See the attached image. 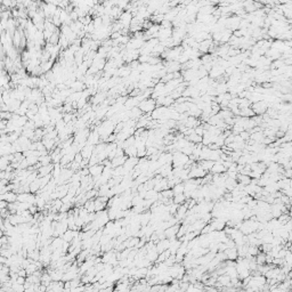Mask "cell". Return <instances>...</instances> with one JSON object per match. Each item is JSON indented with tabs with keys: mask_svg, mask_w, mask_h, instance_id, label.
Returning <instances> with one entry per match:
<instances>
[{
	"mask_svg": "<svg viewBox=\"0 0 292 292\" xmlns=\"http://www.w3.org/2000/svg\"><path fill=\"white\" fill-rule=\"evenodd\" d=\"M156 101H154L153 98H146V99H143L140 103L138 104V107L143 111V113H146V114H151L153 112L155 107H156Z\"/></svg>",
	"mask_w": 292,
	"mask_h": 292,
	"instance_id": "obj_1",
	"label": "cell"
},
{
	"mask_svg": "<svg viewBox=\"0 0 292 292\" xmlns=\"http://www.w3.org/2000/svg\"><path fill=\"white\" fill-rule=\"evenodd\" d=\"M269 107V105L267 103V101L262 99V101L256 102V103H252V110L255 112L256 115H262L267 112V110Z\"/></svg>",
	"mask_w": 292,
	"mask_h": 292,
	"instance_id": "obj_2",
	"label": "cell"
},
{
	"mask_svg": "<svg viewBox=\"0 0 292 292\" xmlns=\"http://www.w3.org/2000/svg\"><path fill=\"white\" fill-rule=\"evenodd\" d=\"M179 227H180L179 224H175V225H172V226H170V227H168V228L165 231V236H167L168 239H175V237H177Z\"/></svg>",
	"mask_w": 292,
	"mask_h": 292,
	"instance_id": "obj_3",
	"label": "cell"
},
{
	"mask_svg": "<svg viewBox=\"0 0 292 292\" xmlns=\"http://www.w3.org/2000/svg\"><path fill=\"white\" fill-rule=\"evenodd\" d=\"M227 171V168L224 165V163L220 161V160H218V161H215V165L214 167H212V169H211V172L214 173V175H220V173H224V172Z\"/></svg>",
	"mask_w": 292,
	"mask_h": 292,
	"instance_id": "obj_4",
	"label": "cell"
},
{
	"mask_svg": "<svg viewBox=\"0 0 292 292\" xmlns=\"http://www.w3.org/2000/svg\"><path fill=\"white\" fill-rule=\"evenodd\" d=\"M99 142H101V135H99L97 129H95V130H93L89 134V137L87 139V143H88V144H91V145H97Z\"/></svg>",
	"mask_w": 292,
	"mask_h": 292,
	"instance_id": "obj_5",
	"label": "cell"
},
{
	"mask_svg": "<svg viewBox=\"0 0 292 292\" xmlns=\"http://www.w3.org/2000/svg\"><path fill=\"white\" fill-rule=\"evenodd\" d=\"M89 168V172L90 175L93 177H98L101 176L102 173H103V170H104V165L103 163H101V165H90V167H88Z\"/></svg>",
	"mask_w": 292,
	"mask_h": 292,
	"instance_id": "obj_6",
	"label": "cell"
},
{
	"mask_svg": "<svg viewBox=\"0 0 292 292\" xmlns=\"http://www.w3.org/2000/svg\"><path fill=\"white\" fill-rule=\"evenodd\" d=\"M169 247H170V239L165 237L163 240H159L156 243V249L159 251V253L163 252L165 250H168Z\"/></svg>",
	"mask_w": 292,
	"mask_h": 292,
	"instance_id": "obj_7",
	"label": "cell"
},
{
	"mask_svg": "<svg viewBox=\"0 0 292 292\" xmlns=\"http://www.w3.org/2000/svg\"><path fill=\"white\" fill-rule=\"evenodd\" d=\"M0 198H1V200H5V201H7L8 203L16 202V201H17V193L14 191H9V192H7V193H5V194H1Z\"/></svg>",
	"mask_w": 292,
	"mask_h": 292,
	"instance_id": "obj_8",
	"label": "cell"
},
{
	"mask_svg": "<svg viewBox=\"0 0 292 292\" xmlns=\"http://www.w3.org/2000/svg\"><path fill=\"white\" fill-rule=\"evenodd\" d=\"M183 124H185L187 128H196L198 126H200L201 124V122L198 120V118H195V116H188L186 120L184 121V122H181ZM179 123V124H181Z\"/></svg>",
	"mask_w": 292,
	"mask_h": 292,
	"instance_id": "obj_9",
	"label": "cell"
},
{
	"mask_svg": "<svg viewBox=\"0 0 292 292\" xmlns=\"http://www.w3.org/2000/svg\"><path fill=\"white\" fill-rule=\"evenodd\" d=\"M187 211H188V206H186L185 203L180 204V206H178V210H177V212H176V218L178 219V220H180V219H185L186 215H187Z\"/></svg>",
	"mask_w": 292,
	"mask_h": 292,
	"instance_id": "obj_10",
	"label": "cell"
},
{
	"mask_svg": "<svg viewBox=\"0 0 292 292\" xmlns=\"http://www.w3.org/2000/svg\"><path fill=\"white\" fill-rule=\"evenodd\" d=\"M180 245H181V241L180 240H177L176 237H175V239H170V247H169V250L171 252V255H176Z\"/></svg>",
	"mask_w": 292,
	"mask_h": 292,
	"instance_id": "obj_11",
	"label": "cell"
},
{
	"mask_svg": "<svg viewBox=\"0 0 292 292\" xmlns=\"http://www.w3.org/2000/svg\"><path fill=\"white\" fill-rule=\"evenodd\" d=\"M225 252H226V255H227V259H229V260H235L239 258V252H237V249L235 248H227L226 250H225Z\"/></svg>",
	"mask_w": 292,
	"mask_h": 292,
	"instance_id": "obj_12",
	"label": "cell"
},
{
	"mask_svg": "<svg viewBox=\"0 0 292 292\" xmlns=\"http://www.w3.org/2000/svg\"><path fill=\"white\" fill-rule=\"evenodd\" d=\"M40 190H41V181H40V177H38V178H35V179L30 184V191L31 193H35V194H37Z\"/></svg>",
	"mask_w": 292,
	"mask_h": 292,
	"instance_id": "obj_13",
	"label": "cell"
},
{
	"mask_svg": "<svg viewBox=\"0 0 292 292\" xmlns=\"http://www.w3.org/2000/svg\"><path fill=\"white\" fill-rule=\"evenodd\" d=\"M52 169H54V165H41L40 168L38 169L39 171V177L46 176V175H49L52 172Z\"/></svg>",
	"mask_w": 292,
	"mask_h": 292,
	"instance_id": "obj_14",
	"label": "cell"
},
{
	"mask_svg": "<svg viewBox=\"0 0 292 292\" xmlns=\"http://www.w3.org/2000/svg\"><path fill=\"white\" fill-rule=\"evenodd\" d=\"M237 180H239V183L243 184V185H249V184L251 183V180H252V178H251L249 175H244V173H239L237 175Z\"/></svg>",
	"mask_w": 292,
	"mask_h": 292,
	"instance_id": "obj_15",
	"label": "cell"
},
{
	"mask_svg": "<svg viewBox=\"0 0 292 292\" xmlns=\"http://www.w3.org/2000/svg\"><path fill=\"white\" fill-rule=\"evenodd\" d=\"M214 165H215V161H212V160H201V163H200V165L208 172L211 171Z\"/></svg>",
	"mask_w": 292,
	"mask_h": 292,
	"instance_id": "obj_16",
	"label": "cell"
},
{
	"mask_svg": "<svg viewBox=\"0 0 292 292\" xmlns=\"http://www.w3.org/2000/svg\"><path fill=\"white\" fill-rule=\"evenodd\" d=\"M240 115L241 116H245V118H252L255 116V112L252 107H245V109H240Z\"/></svg>",
	"mask_w": 292,
	"mask_h": 292,
	"instance_id": "obj_17",
	"label": "cell"
},
{
	"mask_svg": "<svg viewBox=\"0 0 292 292\" xmlns=\"http://www.w3.org/2000/svg\"><path fill=\"white\" fill-rule=\"evenodd\" d=\"M186 138H187L190 142L194 143V144H200V143H202V136H200V135H198V134H195V130H194V132H193L192 135L187 136Z\"/></svg>",
	"mask_w": 292,
	"mask_h": 292,
	"instance_id": "obj_18",
	"label": "cell"
},
{
	"mask_svg": "<svg viewBox=\"0 0 292 292\" xmlns=\"http://www.w3.org/2000/svg\"><path fill=\"white\" fill-rule=\"evenodd\" d=\"M172 191H173V194H183L185 192V184L184 183H178L176 184L173 187H172Z\"/></svg>",
	"mask_w": 292,
	"mask_h": 292,
	"instance_id": "obj_19",
	"label": "cell"
},
{
	"mask_svg": "<svg viewBox=\"0 0 292 292\" xmlns=\"http://www.w3.org/2000/svg\"><path fill=\"white\" fill-rule=\"evenodd\" d=\"M256 261L258 265H265L266 264V253L264 251H259V253L256 256Z\"/></svg>",
	"mask_w": 292,
	"mask_h": 292,
	"instance_id": "obj_20",
	"label": "cell"
},
{
	"mask_svg": "<svg viewBox=\"0 0 292 292\" xmlns=\"http://www.w3.org/2000/svg\"><path fill=\"white\" fill-rule=\"evenodd\" d=\"M137 152H138V150H137V147H136L135 145L129 146L127 148H124V153H126V155H128V156H137Z\"/></svg>",
	"mask_w": 292,
	"mask_h": 292,
	"instance_id": "obj_21",
	"label": "cell"
},
{
	"mask_svg": "<svg viewBox=\"0 0 292 292\" xmlns=\"http://www.w3.org/2000/svg\"><path fill=\"white\" fill-rule=\"evenodd\" d=\"M52 155H44V156L39 157V163H40L41 165H52Z\"/></svg>",
	"mask_w": 292,
	"mask_h": 292,
	"instance_id": "obj_22",
	"label": "cell"
},
{
	"mask_svg": "<svg viewBox=\"0 0 292 292\" xmlns=\"http://www.w3.org/2000/svg\"><path fill=\"white\" fill-rule=\"evenodd\" d=\"M259 251H260V248H259L258 245H251V244H249V248H248V255L252 256V257H256V256L259 253Z\"/></svg>",
	"mask_w": 292,
	"mask_h": 292,
	"instance_id": "obj_23",
	"label": "cell"
},
{
	"mask_svg": "<svg viewBox=\"0 0 292 292\" xmlns=\"http://www.w3.org/2000/svg\"><path fill=\"white\" fill-rule=\"evenodd\" d=\"M185 201H186V196H185V194H177L173 196V202L177 203V204H183V203H185Z\"/></svg>",
	"mask_w": 292,
	"mask_h": 292,
	"instance_id": "obj_24",
	"label": "cell"
},
{
	"mask_svg": "<svg viewBox=\"0 0 292 292\" xmlns=\"http://www.w3.org/2000/svg\"><path fill=\"white\" fill-rule=\"evenodd\" d=\"M11 288H13V291H14V292H23V291H25V286H24V284H19V283H17V282H14Z\"/></svg>",
	"mask_w": 292,
	"mask_h": 292,
	"instance_id": "obj_25",
	"label": "cell"
},
{
	"mask_svg": "<svg viewBox=\"0 0 292 292\" xmlns=\"http://www.w3.org/2000/svg\"><path fill=\"white\" fill-rule=\"evenodd\" d=\"M277 219H278V221H280L282 225H284L285 223H288V221L291 219V216L289 215V212H286V214H282Z\"/></svg>",
	"mask_w": 292,
	"mask_h": 292,
	"instance_id": "obj_26",
	"label": "cell"
},
{
	"mask_svg": "<svg viewBox=\"0 0 292 292\" xmlns=\"http://www.w3.org/2000/svg\"><path fill=\"white\" fill-rule=\"evenodd\" d=\"M194 130H195V134H198V135H200V136H202L203 137V135H204V131H206V129H204V127H203V124L201 126H198L196 128H194Z\"/></svg>",
	"mask_w": 292,
	"mask_h": 292,
	"instance_id": "obj_27",
	"label": "cell"
},
{
	"mask_svg": "<svg viewBox=\"0 0 292 292\" xmlns=\"http://www.w3.org/2000/svg\"><path fill=\"white\" fill-rule=\"evenodd\" d=\"M284 260L286 264H289V265H292V252L290 250L286 252V255H285L284 257Z\"/></svg>",
	"mask_w": 292,
	"mask_h": 292,
	"instance_id": "obj_28",
	"label": "cell"
},
{
	"mask_svg": "<svg viewBox=\"0 0 292 292\" xmlns=\"http://www.w3.org/2000/svg\"><path fill=\"white\" fill-rule=\"evenodd\" d=\"M54 34V32L52 31H50V30H44V37H45V40L46 41H49V39L52 38V35Z\"/></svg>",
	"mask_w": 292,
	"mask_h": 292,
	"instance_id": "obj_29",
	"label": "cell"
},
{
	"mask_svg": "<svg viewBox=\"0 0 292 292\" xmlns=\"http://www.w3.org/2000/svg\"><path fill=\"white\" fill-rule=\"evenodd\" d=\"M284 177H286V178H290L291 179L292 178V168H285L284 169Z\"/></svg>",
	"mask_w": 292,
	"mask_h": 292,
	"instance_id": "obj_30",
	"label": "cell"
},
{
	"mask_svg": "<svg viewBox=\"0 0 292 292\" xmlns=\"http://www.w3.org/2000/svg\"><path fill=\"white\" fill-rule=\"evenodd\" d=\"M289 250H290V251H291V252H292V243L290 244V247H289Z\"/></svg>",
	"mask_w": 292,
	"mask_h": 292,
	"instance_id": "obj_31",
	"label": "cell"
}]
</instances>
